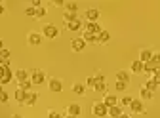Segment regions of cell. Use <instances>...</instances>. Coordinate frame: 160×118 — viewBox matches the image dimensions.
Here are the masks:
<instances>
[{
  "label": "cell",
  "instance_id": "6da1fadb",
  "mask_svg": "<svg viewBox=\"0 0 160 118\" xmlns=\"http://www.w3.org/2000/svg\"><path fill=\"white\" fill-rule=\"evenodd\" d=\"M92 112H93V116H97V118H107V116H109V109L105 107L103 101H95L93 107H92Z\"/></svg>",
  "mask_w": 160,
  "mask_h": 118
},
{
  "label": "cell",
  "instance_id": "7a4b0ae2",
  "mask_svg": "<svg viewBox=\"0 0 160 118\" xmlns=\"http://www.w3.org/2000/svg\"><path fill=\"white\" fill-rule=\"evenodd\" d=\"M44 80H46L44 71H40V69L31 71V82H32V86H40V84H44Z\"/></svg>",
  "mask_w": 160,
  "mask_h": 118
},
{
  "label": "cell",
  "instance_id": "3957f363",
  "mask_svg": "<svg viewBox=\"0 0 160 118\" xmlns=\"http://www.w3.org/2000/svg\"><path fill=\"white\" fill-rule=\"evenodd\" d=\"M42 36H46V38H55V36H59V29H57L53 23H46V25L42 27Z\"/></svg>",
  "mask_w": 160,
  "mask_h": 118
},
{
  "label": "cell",
  "instance_id": "277c9868",
  "mask_svg": "<svg viewBox=\"0 0 160 118\" xmlns=\"http://www.w3.org/2000/svg\"><path fill=\"white\" fill-rule=\"evenodd\" d=\"M48 86H50V91H53V93H59V91L63 90L61 80H57V78H52V80L48 82Z\"/></svg>",
  "mask_w": 160,
  "mask_h": 118
},
{
  "label": "cell",
  "instance_id": "5b68a950",
  "mask_svg": "<svg viewBox=\"0 0 160 118\" xmlns=\"http://www.w3.org/2000/svg\"><path fill=\"white\" fill-rule=\"evenodd\" d=\"M103 103H105V107H107V109H111V107L118 105V99H116V95H112V93H105Z\"/></svg>",
  "mask_w": 160,
  "mask_h": 118
},
{
  "label": "cell",
  "instance_id": "8992f818",
  "mask_svg": "<svg viewBox=\"0 0 160 118\" xmlns=\"http://www.w3.org/2000/svg\"><path fill=\"white\" fill-rule=\"evenodd\" d=\"M130 109H132V112H135V114L145 112V107H143V101H141V99H133L132 105H130Z\"/></svg>",
  "mask_w": 160,
  "mask_h": 118
},
{
  "label": "cell",
  "instance_id": "52a82bcc",
  "mask_svg": "<svg viewBox=\"0 0 160 118\" xmlns=\"http://www.w3.org/2000/svg\"><path fill=\"white\" fill-rule=\"evenodd\" d=\"M27 40H29L31 46H40V42H42V34H38V32H29Z\"/></svg>",
  "mask_w": 160,
  "mask_h": 118
},
{
  "label": "cell",
  "instance_id": "ba28073f",
  "mask_svg": "<svg viewBox=\"0 0 160 118\" xmlns=\"http://www.w3.org/2000/svg\"><path fill=\"white\" fill-rule=\"evenodd\" d=\"M86 19H88L90 23H97V19H99V10H95V8L86 10Z\"/></svg>",
  "mask_w": 160,
  "mask_h": 118
},
{
  "label": "cell",
  "instance_id": "9c48e42d",
  "mask_svg": "<svg viewBox=\"0 0 160 118\" xmlns=\"http://www.w3.org/2000/svg\"><path fill=\"white\" fill-rule=\"evenodd\" d=\"M71 48H72L74 52H82V50L86 48V42H84V38H74V40L71 42Z\"/></svg>",
  "mask_w": 160,
  "mask_h": 118
},
{
  "label": "cell",
  "instance_id": "30bf717a",
  "mask_svg": "<svg viewBox=\"0 0 160 118\" xmlns=\"http://www.w3.org/2000/svg\"><path fill=\"white\" fill-rule=\"evenodd\" d=\"M139 61H141L143 65L145 63H151L152 61V52L151 50H141V53H139Z\"/></svg>",
  "mask_w": 160,
  "mask_h": 118
},
{
  "label": "cell",
  "instance_id": "8fae6325",
  "mask_svg": "<svg viewBox=\"0 0 160 118\" xmlns=\"http://www.w3.org/2000/svg\"><path fill=\"white\" fill-rule=\"evenodd\" d=\"M101 31H103V29H101V25H97V23H90V21L86 23V32H90V34H95V36H97Z\"/></svg>",
  "mask_w": 160,
  "mask_h": 118
},
{
  "label": "cell",
  "instance_id": "7c38bea8",
  "mask_svg": "<svg viewBox=\"0 0 160 118\" xmlns=\"http://www.w3.org/2000/svg\"><path fill=\"white\" fill-rule=\"evenodd\" d=\"M15 78L19 80V84H21V82H25V80H31V78H29V71H25V69H19V71H15Z\"/></svg>",
  "mask_w": 160,
  "mask_h": 118
},
{
  "label": "cell",
  "instance_id": "4fadbf2b",
  "mask_svg": "<svg viewBox=\"0 0 160 118\" xmlns=\"http://www.w3.org/2000/svg\"><path fill=\"white\" fill-rule=\"evenodd\" d=\"M27 93H29V91H23L21 88H17V90H15V93H13V97H15V99L23 105V103H25V99H27Z\"/></svg>",
  "mask_w": 160,
  "mask_h": 118
},
{
  "label": "cell",
  "instance_id": "5bb4252c",
  "mask_svg": "<svg viewBox=\"0 0 160 118\" xmlns=\"http://www.w3.org/2000/svg\"><path fill=\"white\" fill-rule=\"evenodd\" d=\"M80 111H82V109H80V105H76V103H72V105L67 107V114H69V116H78Z\"/></svg>",
  "mask_w": 160,
  "mask_h": 118
},
{
  "label": "cell",
  "instance_id": "9a60e30c",
  "mask_svg": "<svg viewBox=\"0 0 160 118\" xmlns=\"http://www.w3.org/2000/svg\"><path fill=\"white\" fill-rule=\"evenodd\" d=\"M109 40H111V32H109V31H101V32L97 34V42H101V44H107Z\"/></svg>",
  "mask_w": 160,
  "mask_h": 118
},
{
  "label": "cell",
  "instance_id": "2e32d148",
  "mask_svg": "<svg viewBox=\"0 0 160 118\" xmlns=\"http://www.w3.org/2000/svg\"><path fill=\"white\" fill-rule=\"evenodd\" d=\"M109 116H111V118H118V116H122V107H120V105L111 107V109H109Z\"/></svg>",
  "mask_w": 160,
  "mask_h": 118
},
{
  "label": "cell",
  "instance_id": "e0dca14e",
  "mask_svg": "<svg viewBox=\"0 0 160 118\" xmlns=\"http://www.w3.org/2000/svg\"><path fill=\"white\" fill-rule=\"evenodd\" d=\"M139 97H141V101H151L152 99V91H149L147 88H141L139 90Z\"/></svg>",
  "mask_w": 160,
  "mask_h": 118
},
{
  "label": "cell",
  "instance_id": "ac0fdd59",
  "mask_svg": "<svg viewBox=\"0 0 160 118\" xmlns=\"http://www.w3.org/2000/svg\"><path fill=\"white\" fill-rule=\"evenodd\" d=\"M116 80H120V82H126V84H128V80H130V74H128L126 71H116Z\"/></svg>",
  "mask_w": 160,
  "mask_h": 118
},
{
  "label": "cell",
  "instance_id": "d6986e66",
  "mask_svg": "<svg viewBox=\"0 0 160 118\" xmlns=\"http://www.w3.org/2000/svg\"><path fill=\"white\" fill-rule=\"evenodd\" d=\"M143 67H145V65H143V63L137 59V61H133V63H132V72H135V74L143 72Z\"/></svg>",
  "mask_w": 160,
  "mask_h": 118
},
{
  "label": "cell",
  "instance_id": "ffe728a7",
  "mask_svg": "<svg viewBox=\"0 0 160 118\" xmlns=\"http://www.w3.org/2000/svg\"><path fill=\"white\" fill-rule=\"evenodd\" d=\"M36 99H38V95L29 91V93H27V99H25V103H23V105H29V107H32V105L36 103Z\"/></svg>",
  "mask_w": 160,
  "mask_h": 118
},
{
  "label": "cell",
  "instance_id": "44dd1931",
  "mask_svg": "<svg viewBox=\"0 0 160 118\" xmlns=\"http://www.w3.org/2000/svg\"><path fill=\"white\" fill-rule=\"evenodd\" d=\"M63 21L69 25V23H72V21H76V13H71V12H65L63 13Z\"/></svg>",
  "mask_w": 160,
  "mask_h": 118
},
{
  "label": "cell",
  "instance_id": "7402d4cb",
  "mask_svg": "<svg viewBox=\"0 0 160 118\" xmlns=\"http://www.w3.org/2000/svg\"><path fill=\"white\" fill-rule=\"evenodd\" d=\"M82 38H84L86 44H88V42H90V44H95V42H97V36H95V34H90V32H86V31H84V36H82Z\"/></svg>",
  "mask_w": 160,
  "mask_h": 118
},
{
  "label": "cell",
  "instance_id": "603a6c76",
  "mask_svg": "<svg viewBox=\"0 0 160 118\" xmlns=\"http://www.w3.org/2000/svg\"><path fill=\"white\" fill-rule=\"evenodd\" d=\"M72 91H74L76 95H84V93H86V86H84V84H74V86H72Z\"/></svg>",
  "mask_w": 160,
  "mask_h": 118
},
{
  "label": "cell",
  "instance_id": "cb8c5ba5",
  "mask_svg": "<svg viewBox=\"0 0 160 118\" xmlns=\"http://www.w3.org/2000/svg\"><path fill=\"white\" fill-rule=\"evenodd\" d=\"M65 12H71V13H76L78 12V4L76 2H65Z\"/></svg>",
  "mask_w": 160,
  "mask_h": 118
},
{
  "label": "cell",
  "instance_id": "d4e9b609",
  "mask_svg": "<svg viewBox=\"0 0 160 118\" xmlns=\"http://www.w3.org/2000/svg\"><path fill=\"white\" fill-rule=\"evenodd\" d=\"M143 88H147L149 91H156V90H158V86H156V84L152 82V78H149V80H147V82L143 84Z\"/></svg>",
  "mask_w": 160,
  "mask_h": 118
},
{
  "label": "cell",
  "instance_id": "484cf974",
  "mask_svg": "<svg viewBox=\"0 0 160 118\" xmlns=\"http://www.w3.org/2000/svg\"><path fill=\"white\" fill-rule=\"evenodd\" d=\"M93 90H95L97 93H107V84H105V82H97Z\"/></svg>",
  "mask_w": 160,
  "mask_h": 118
},
{
  "label": "cell",
  "instance_id": "4316f807",
  "mask_svg": "<svg viewBox=\"0 0 160 118\" xmlns=\"http://www.w3.org/2000/svg\"><path fill=\"white\" fill-rule=\"evenodd\" d=\"M80 27H82L80 19H76V21H72V23H69V25H67V29H69V31H80Z\"/></svg>",
  "mask_w": 160,
  "mask_h": 118
},
{
  "label": "cell",
  "instance_id": "83f0119b",
  "mask_svg": "<svg viewBox=\"0 0 160 118\" xmlns=\"http://www.w3.org/2000/svg\"><path fill=\"white\" fill-rule=\"evenodd\" d=\"M132 101H133V99H132L130 95H124L122 99H120V107H130V105H132Z\"/></svg>",
  "mask_w": 160,
  "mask_h": 118
},
{
  "label": "cell",
  "instance_id": "f1b7e54d",
  "mask_svg": "<svg viewBox=\"0 0 160 118\" xmlns=\"http://www.w3.org/2000/svg\"><path fill=\"white\" fill-rule=\"evenodd\" d=\"M0 59H2V61H10V50H0Z\"/></svg>",
  "mask_w": 160,
  "mask_h": 118
},
{
  "label": "cell",
  "instance_id": "f546056e",
  "mask_svg": "<svg viewBox=\"0 0 160 118\" xmlns=\"http://www.w3.org/2000/svg\"><path fill=\"white\" fill-rule=\"evenodd\" d=\"M25 15H29V17H36V8L27 6V8H25Z\"/></svg>",
  "mask_w": 160,
  "mask_h": 118
},
{
  "label": "cell",
  "instance_id": "4dcf8cb0",
  "mask_svg": "<svg viewBox=\"0 0 160 118\" xmlns=\"http://www.w3.org/2000/svg\"><path fill=\"white\" fill-rule=\"evenodd\" d=\"M114 88H116V91H124V90L128 88V84H126V82H120V80H116Z\"/></svg>",
  "mask_w": 160,
  "mask_h": 118
},
{
  "label": "cell",
  "instance_id": "1f68e13d",
  "mask_svg": "<svg viewBox=\"0 0 160 118\" xmlns=\"http://www.w3.org/2000/svg\"><path fill=\"white\" fill-rule=\"evenodd\" d=\"M31 86H32V82H31V80H25V82L19 84V88H21L23 91H29V90H31Z\"/></svg>",
  "mask_w": 160,
  "mask_h": 118
},
{
  "label": "cell",
  "instance_id": "d6a6232c",
  "mask_svg": "<svg viewBox=\"0 0 160 118\" xmlns=\"http://www.w3.org/2000/svg\"><path fill=\"white\" fill-rule=\"evenodd\" d=\"M95 84H97V82H95V76H90L84 86H86V88H95Z\"/></svg>",
  "mask_w": 160,
  "mask_h": 118
},
{
  "label": "cell",
  "instance_id": "836d02e7",
  "mask_svg": "<svg viewBox=\"0 0 160 118\" xmlns=\"http://www.w3.org/2000/svg\"><path fill=\"white\" fill-rule=\"evenodd\" d=\"M48 13V10L44 8V6H40V8H36V17H44Z\"/></svg>",
  "mask_w": 160,
  "mask_h": 118
},
{
  "label": "cell",
  "instance_id": "e575fe53",
  "mask_svg": "<svg viewBox=\"0 0 160 118\" xmlns=\"http://www.w3.org/2000/svg\"><path fill=\"white\" fill-rule=\"evenodd\" d=\"M8 99H10V95H8L6 91L0 93V103H8Z\"/></svg>",
  "mask_w": 160,
  "mask_h": 118
},
{
  "label": "cell",
  "instance_id": "d590c367",
  "mask_svg": "<svg viewBox=\"0 0 160 118\" xmlns=\"http://www.w3.org/2000/svg\"><path fill=\"white\" fill-rule=\"evenodd\" d=\"M48 118H63V116L59 114L57 111H50V112H48Z\"/></svg>",
  "mask_w": 160,
  "mask_h": 118
},
{
  "label": "cell",
  "instance_id": "8d00e7d4",
  "mask_svg": "<svg viewBox=\"0 0 160 118\" xmlns=\"http://www.w3.org/2000/svg\"><path fill=\"white\" fill-rule=\"evenodd\" d=\"M151 63H154V65L160 63V53H152V61H151Z\"/></svg>",
  "mask_w": 160,
  "mask_h": 118
},
{
  "label": "cell",
  "instance_id": "74e56055",
  "mask_svg": "<svg viewBox=\"0 0 160 118\" xmlns=\"http://www.w3.org/2000/svg\"><path fill=\"white\" fill-rule=\"evenodd\" d=\"M95 82H105V76H103L101 72H97V74H95Z\"/></svg>",
  "mask_w": 160,
  "mask_h": 118
},
{
  "label": "cell",
  "instance_id": "f35d334b",
  "mask_svg": "<svg viewBox=\"0 0 160 118\" xmlns=\"http://www.w3.org/2000/svg\"><path fill=\"white\" fill-rule=\"evenodd\" d=\"M152 82H154L156 86H160V76H152Z\"/></svg>",
  "mask_w": 160,
  "mask_h": 118
},
{
  "label": "cell",
  "instance_id": "ab89813d",
  "mask_svg": "<svg viewBox=\"0 0 160 118\" xmlns=\"http://www.w3.org/2000/svg\"><path fill=\"white\" fill-rule=\"evenodd\" d=\"M4 12H6V8H4V6H2V4H0V15H2V13H4Z\"/></svg>",
  "mask_w": 160,
  "mask_h": 118
},
{
  "label": "cell",
  "instance_id": "60d3db41",
  "mask_svg": "<svg viewBox=\"0 0 160 118\" xmlns=\"http://www.w3.org/2000/svg\"><path fill=\"white\" fill-rule=\"evenodd\" d=\"M0 50H4V44H2V40H0Z\"/></svg>",
  "mask_w": 160,
  "mask_h": 118
},
{
  "label": "cell",
  "instance_id": "b9f144b4",
  "mask_svg": "<svg viewBox=\"0 0 160 118\" xmlns=\"http://www.w3.org/2000/svg\"><path fill=\"white\" fill-rule=\"evenodd\" d=\"M12 118H21V116H19V114H13V116H12Z\"/></svg>",
  "mask_w": 160,
  "mask_h": 118
},
{
  "label": "cell",
  "instance_id": "7bdbcfd3",
  "mask_svg": "<svg viewBox=\"0 0 160 118\" xmlns=\"http://www.w3.org/2000/svg\"><path fill=\"white\" fill-rule=\"evenodd\" d=\"M118 118H130V116H126V114H122V116H118Z\"/></svg>",
  "mask_w": 160,
  "mask_h": 118
},
{
  "label": "cell",
  "instance_id": "ee69618b",
  "mask_svg": "<svg viewBox=\"0 0 160 118\" xmlns=\"http://www.w3.org/2000/svg\"><path fill=\"white\" fill-rule=\"evenodd\" d=\"M65 118H78V116H69V114H67V116H65Z\"/></svg>",
  "mask_w": 160,
  "mask_h": 118
},
{
  "label": "cell",
  "instance_id": "f6af8a7d",
  "mask_svg": "<svg viewBox=\"0 0 160 118\" xmlns=\"http://www.w3.org/2000/svg\"><path fill=\"white\" fill-rule=\"evenodd\" d=\"M2 91H4V88H2V84H0V93H2Z\"/></svg>",
  "mask_w": 160,
  "mask_h": 118
}]
</instances>
